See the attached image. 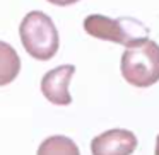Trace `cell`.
Listing matches in <instances>:
<instances>
[{"label": "cell", "instance_id": "cell-1", "mask_svg": "<svg viewBox=\"0 0 159 155\" xmlns=\"http://www.w3.org/2000/svg\"><path fill=\"white\" fill-rule=\"evenodd\" d=\"M121 75L135 87H151L159 80V45L145 38L125 48Z\"/></svg>", "mask_w": 159, "mask_h": 155}, {"label": "cell", "instance_id": "cell-2", "mask_svg": "<svg viewBox=\"0 0 159 155\" xmlns=\"http://www.w3.org/2000/svg\"><path fill=\"white\" fill-rule=\"evenodd\" d=\"M19 36L24 50L36 60H52L58 51L60 38L52 17L41 11H31L19 26Z\"/></svg>", "mask_w": 159, "mask_h": 155}, {"label": "cell", "instance_id": "cell-3", "mask_svg": "<svg viewBox=\"0 0 159 155\" xmlns=\"http://www.w3.org/2000/svg\"><path fill=\"white\" fill-rule=\"evenodd\" d=\"M84 29L93 38L118 43V45H123L125 48L145 39L149 34V29L137 19H111L101 14L87 15L84 19Z\"/></svg>", "mask_w": 159, "mask_h": 155}, {"label": "cell", "instance_id": "cell-4", "mask_svg": "<svg viewBox=\"0 0 159 155\" xmlns=\"http://www.w3.org/2000/svg\"><path fill=\"white\" fill-rule=\"evenodd\" d=\"M137 148V136L128 130L115 128L98 135L91 141L93 155H132Z\"/></svg>", "mask_w": 159, "mask_h": 155}, {"label": "cell", "instance_id": "cell-5", "mask_svg": "<svg viewBox=\"0 0 159 155\" xmlns=\"http://www.w3.org/2000/svg\"><path fill=\"white\" fill-rule=\"evenodd\" d=\"M75 73L74 65H60L50 70L41 79V92L55 106H69L72 97L69 94V84Z\"/></svg>", "mask_w": 159, "mask_h": 155}, {"label": "cell", "instance_id": "cell-6", "mask_svg": "<svg viewBox=\"0 0 159 155\" xmlns=\"http://www.w3.org/2000/svg\"><path fill=\"white\" fill-rule=\"evenodd\" d=\"M21 70V58L9 43L0 41V87L11 84Z\"/></svg>", "mask_w": 159, "mask_h": 155}, {"label": "cell", "instance_id": "cell-7", "mask_svg": "<svg viewBox=\"0 0 159 155\" xmlns=\"http://www.w3.org/2000/svg\"><path fill=\"white\" fill-rule=\"evenodd\" d=\"M36 155H80L75 141L63 135H53L46 138L38 148Z\"/></svg>", "mask_w": 159, "mask_h": 155}, {"label": "cell", "instance_id": "cell-8", "mask_svg": "<svg viewBox=\"0 0 159 155\" xmlns=\"http://www.w3.org/2000/svg\"><path fill=\"white\" fill-rule=\"evenodd\" d=\"M50 4H55V5H60V7H65V5H72L79 0H48Z\"/></svg>", "mask_w": 159, "mask_h": 155}, {"label": "cell", "instance_id": "cell-9", "mask_svg": "<svg viewBox=\"0 0 159 155\" xmlns=\"http://www.w3.org/2000/svg\"><path fill=\"white\" fill-rule=\"evenodd\" d=\"M156 155H159V135L156 138Z\"/></svg>", "mask_w": 159, "mask_h": 155}]
</instances>
